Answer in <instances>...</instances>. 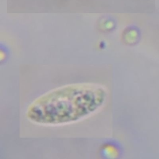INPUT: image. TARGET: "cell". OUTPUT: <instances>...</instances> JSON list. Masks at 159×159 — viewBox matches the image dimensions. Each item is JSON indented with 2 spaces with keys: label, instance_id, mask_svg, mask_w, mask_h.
<instances>
[{
  "label": "cell",
  "instance_id": "7a4b0ae2",
  "mask_svg": "<svg viewBox=\"0 0 159 159\" xmlns=\"http://www.w3.org/2000/svg\"><path fill=\"white\" fill-rule=\"evenodd\" d=\"M104 151L106 153V155H114L115 154H116V149L114 148L113 147H111V146H107L105 149H104Z\"/></svg>",
  "mask_w": 159,
  "mask_h": 159
},
{
  "label": "cell",
  "instance_id": "6da1fadb",
  "mask_svg": "<svg viewBox=\"0 0 159 159\" xmlns=\"http://www.w3.org/2000/svg\"><path fill=\"white\" fill-rule=\"evenodd\" d=\"M107 93L104 87L93 83L63 86L35 99L28 107L27 118L46 125L68 124L81 120L100 109Z\"/></svg>",
  "mask_w": 159,
  "mask_h": 159
}]
</instances>
